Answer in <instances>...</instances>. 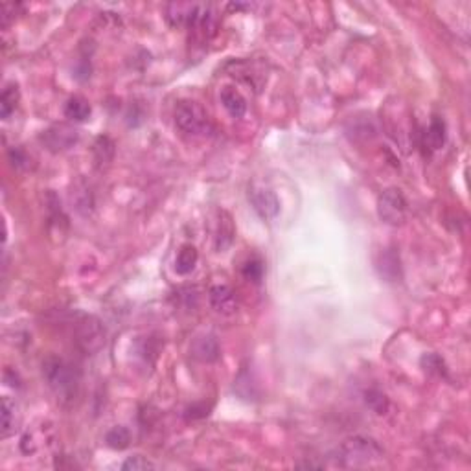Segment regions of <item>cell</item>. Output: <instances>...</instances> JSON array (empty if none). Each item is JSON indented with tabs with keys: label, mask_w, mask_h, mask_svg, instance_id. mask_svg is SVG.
I'll list each match as a JSON object with an SVG mask.
<instances>
[{
	"label": "cell",
	"mask_w": 471,
	"mask_h": 471,
	"mask_svg": "<svg viewBox=\"0 0 471 471\" xmlns=\"http://www.w3.org/2000/svg\"><path fill=\"white\" fill-rule=\"evenodd\" d=\"M43 378L58 401L72 405L79 394V372L68 361L50 356L43 361Z\"/></svg>",
	"instance_id": "obj_1"
},
{
	"label": "cell",
	"mask_w": 471,
	"mask_h": 471,
	"mask_svg": "<svg viewBox=\"0 0 471 471\" xmlns=\"http://www.w3.org/2000/svg\"><path fill=\"white\" fill-rule=\"evenodd\" d=\"M383 447L370 437H350L337 449V460L344 467H365L383 460Z\"/></svg>",
	"instance_id": "obj_2"
},
{
	"label": "cell",
	"mask_w": 471,
	"mask_h": 471,
	"mask_svg": "<svg viewBox=\"0 0 471 471\" xmlns=\"http://www.w3.org/2000/svg\"><path fill=\"white\" fill-rule=\"evenodd\" d=\"M174 118L177 129L188 136H202L208 135L212 131L208 112L205 111V107L201 103H198V101H179L177 107H175Z\"/></svg>",
	"instance_id": "obj_3"
},
{
	"label": "cell",
	"mask_w": 471,
	"mask_h": 471,
	"mask_svg": "<svg viewBox=\"0 0 471 471\" xmlns=\"http://www.w3.org/2000/svg\"><path fill=\"white\" fill-rule=\"evenodd\" d=\"M72 335L76 347L85 354H94L105 342V330L92 315H77V318H74Z\"/></svg>",
	"instance_id": "obj_4"
},
{
	"label": "cell",
	"mask_w": 471,
	"mask_h": 471,
	"mask_svg": "<svg viewBox=\"0 0 471 471\" xmlns=\"http://www.w3.org/2000/svg\"><path fill=\"white\" fill-rule=\"evenodd\" d=\"M407 212H409V205L407 199L398 188H389L378 199V216L383 223L390 226L404 225L407 219Z\"/></svg>",
	"instance_id": "obj_5"
},
{
	"label": "cell",
	"mask_w": 471,
	"mask_h": 471,
	"mask_svg": "<svg viewBox=\"0 0 471 471\" xmlns=\"http://www.w3.org/2000/svg\"><path fill=\"white\" fill-rule=\"evenodd\" d=\"M249 201L252 205V208L256 210V214L269 221L278 216L280 212V201L276 198V193L269 188L260 186V184H254V186L249 188Z\"/></svg>",
	"instance_id": "obj_6"
},
{
	"label": "cell",
	"mask_w": 471,
	"mask_h": 471,
	"mask_svg": "<svg viewBox=\"0 0 471 471\" xmlns=\"http://www.w3.org/2000/svg\"><path fill=\"white\" fill-rule=\"evenodd\" d=\"M79 135H77V131L70 125L65 124H58L46 129L41 136V140L44 142V146L53 151V153H59V151H67V149L72 148L74 144L77 142Z\"/></svg>",
	"instance_id": "obj_7"
},
{
	"label": "cell",
	"mask_w": 471,
	"mask_h": 471,
	"mask_svg": "<svg viewBox=\"0 0 471 471\" xmlns=\"http://www.w3.org/2000/svg\"><path fill=\"white\" fill-rule=\"evenodd\" d=\"M208 300H210L214 311L226 315V317L238 311V297H236L234 289L225 284L214 285L208 293Z\"/></svg>",
	"instance_id": "obj_8"
},
{
	"label": "cell",
	"mask_w": 471,
	"mask_h": 471,
	"mask_svg": "<svg viewBox=\"0 0 471 471\" xmlns=\"http://www.w3.org/2000/svg\"><path fill=\"white\" fill-rule=\"evenodd\" d=\"M375 267H378L381 278H385L387 282H399L401 280V262H399L398 250L392 249V247L381 250L378 262H375Z\"/></svg>",
	"instance_id": "obj_9"
},
{
	"label": "cell",
	"mask_w": 471,
	"mask_h": 471,
	"mask_svg": "<svg viewBox=\"0 0 471 471\" xmlns=\"http://www.w3.org/2000/svg\"><path fill=\"white\" fill-rule=\"evenodd\" d=\"M199 10V4H188V2H174L166 6V20L169 26L179 28V26H190L195 13Z\"/></svg>",
	"instance_id": "obj_10"
},
{
	"label": "cell",
	"mask_w": 471,
	"mask_h": 471,
	"mask_svg": "<svg viewBox=\"0 0 471 471\" xmlns=\"http://www.w3.org/2000/svg\"><path fill=\"white\" fill-rule=\"evenodd\" d=\"M192 354L202 363H214L219 359V342L214 335H199L192 342Z\"/></svg>",
	"instance_id": "obj_11"
},
{
	"label": "cell",
	"mask_w": 471,
	"mask_h": 471,
	"mask_svg": "<svg viewBox=\"0 0 471 471\" xmlns=\"http://www.w3.org/2000/svg\"><path fill=\"white\" fill-rule=\"evenodd\" d=\"M219 100L232 118H241L247 112V100L238 89L223 87L219 91Z\"/></svg>",
	"instance_id": "obj_12"
},
{
	"label": "cell",
	"mask_w": 471,
	"mask_h": 471,
	"mask_svg": "<svg viewBox=\"0 0 471 471\" xmlns=\"http://www.w3.org/2000/svg\"><path fill=\"white\" fill-rule=\"evenodd\" d=\"M447 133H446V124H444L442 118H438L434 116L429 127L423 133V148L429 149V151H438V149H442L444 144H446Z\"/></svg>",
	"instance_id": "obj_13"
},
{
	"label": "cell",
	"mask_w": 471,
	"mask_h": 471,
	"mask_svg": "<svg viewBox=\"0 0 471 471\" xmlns=\"http://www.w3.org/2000/svg\"><path fill=\"white\" fill-rule=\"evenodd\" d=\"M236 236L234 221H232V216L228 212H219V223H217V232H216V250L217 252H225L228 247L232 245Z\"/></svg>",
	"instance_id": "obj_14"
},
{
	"label": "cell",
	"mask_w": 471,
	"mask_h": 471,
	"mask_svg": "<svg viewBox=\"0 0 471 471\" xmlns=\"http://www.w3.org/2000/svg\"><path fill=\"white\" fill-rule=\"evenodd\" d=\"M198 262H199L198 249H195L192 243H186V245H183L179 249L177 258H175V271H177L179 274L186 276V274H190L193 269H195Z\"/></svg>",
	"instance_id": "obj_15"
},
{
	"label": "cell",
	"mask_w": 471,
	"mask_h": 471,
	"mask_svg": "<svg viewBox=\"0 0 471 471\" xmlns=\"http://www.w3.org/2000/svg\"><path fill=\"white\" fill-rule=\"evenodd\" d=\"M91 112V103L83 96H72L65 103V116L72 122H85Z\"/></svg>",
	"instance_id": "obj_16"
},
{
	"label": "cell",
	"mask_w": 471,
	"mask_h": 471,
	"mask_svg": "<svg viewBox=\"0 0 471 471\" xmlns=\"http://www.w3.org/2000/svg\"><path fill=\"white\" fill-rule=\"evenodd\" d=\"M19 87L15 83H11V85L4 89L2 96H0V116H2V120H8L13 115L17 105H19Z\"/></svg>",
	"instance_id": "obj_17"
},
{
	"label": "cell",
	"mask_w": 471,
	"mask_h": 471,
	"mask_svg": "<svg viewBox=\"0 0 471 471\" xmlns=\"http://www.w3.org/2000/svg\"><path fill=\"white\" fill-rule=\"evenodd\" d=\"M17 422H19V418H17V405L6 396V398H2V437H11L15 433V429H17Z\"/></svg>",
	"instance_id": "obj_18"
},
{
	"label": "cell",
	"mask_w": 471,
	"mask_h": 471,
	"mask_svg": "<svg viewBox=\"0 0 471 471\" xmlns=\"http://www.w3.org/2000/svg\"><path fill=\"white\" fill-rule=\"evenodd\" d=\"M105 444L115 451H124L131 444V433L129 429L124 425H116V427L109 429L105 434Z\"/></svg>",
	"instance_id": "obj_19"
},
{
	"label": "cell",
	"mask_w": 471,
	"mask_h": 471,
	"mask_svg": "<svg viewBox=\"0 0 471 471\" xmlns=\"http://www.w3.org/2000/svg\"><path fill=\"white\" fill-rule=\"evenodd\" d=\"M92 153L96 157L98 164L111 162L115 157V142L109 136H98L94 146H92Z\"/></svg>",
	"instance_id": "obj_20"
},
{
	"label": "cell",
	"mask_w": 471,
	"mask_h": 471,
	"mask_svg": "<svg viewBox=\"0 0 471 471\" xmlns=\"http://www.w3.org/2000/svg\"><path fill=\"white\" fill-rule=\"evenodd\" d=\"M365 401H366V405H368V409H372L375 414H380V416L387 414L390 409L389 398H387V396H385L383 392H381V390H378V389L366 390Z\"/></svg>",
	"instance_id": "obj_21"
},
{
	"label": "cell",
	"mask_w": 471,
	"mask_h": 471,
	"mask_svg": "<svg viewBox=\"0 0 471 471\" xmlns=\"http://www.w3.org/2000/svg\"><path fill=\"white\" fill-rule=\"evenodd\" d=\"M264 273H265V265L260 258H250L243 264V269H241V274H243V278L247 282H252V284H260L262 280H264Z\"/></svg>",
	"instance_id": "obj_22"
},
{
	"label": "cell",
	"mask_w": 471,
	"mask_h": 471,
	"mask_svg": "<svg viewBox=\"0 0 471 471\" xmlns=\"http://www.w3.org/2000/svg\"><path fill=\"white\" fill-rule=\"evenodd\" d=\"M422 366L429 372V374H434L438 375V378H446L447 375L446 363H444L442 357L437 356V354H427V356H423Z\"/></svg>",
	"instance_id": "obj_23"
},
{
	"label": "cell",
	"mask_w": 471,
	"mask_h": 471,
	"mask_svg": "<svg viewBox=\"0 0 471 471\" xmlns=\"http://www.w3.org/2000/svg\"><path fill=\"white\" fill-rule=\"evenodd\" d=\"M22 10H25V6L19 4V2H4V4H2V13H0L2 28H8Z\"/></svg>",
	"instance_id": "obj_24"
},
{
	"label": "cell",
	"mask_w": 471,
	"mask_h": 471,
	"mask_svg": "<svg viewBox=\"0 0 471 471\" xmlns=\"http://www.w3.org/2000/svg\"><path fill=\"white\" fill-rule=\"evenodd\" d=\"M122 470L124 471H146V470H155V464L151 460H148L146 457H129L127 460L122 464Z\"/></svg>",
	"instance_id": "obj_25"
},
{
	"label": "cell",
	"mask_w": 471,
	"mask_h": 471,
	"mask_svg": "<svg viewBox=\"0 0 471 471\" xmlns=\"http://www.w3.org/2000/svg\"><path fill=\"white\" fill-rule=\"evenodd\" d=\"M8 155H10V160L11 164H13V168L26 169L30 166V157L20 148H11Z\"/></svg>",
	"instance_id": "obj_26"
}]
</instances>
